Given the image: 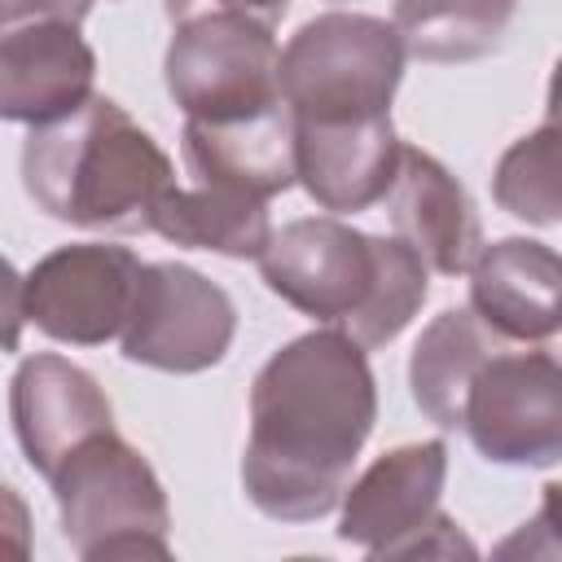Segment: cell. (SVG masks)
I'll use <instances>...</instances> for the list:
<instances>
[{"label":"cell","instance_id":"16","mask_svg":"<svg viewBox=\"0 0 562 562\" xmlns=\"http://www.w3.org/2000/svg\"><path fill=\"white\" fill-rule=\"evenodd\" d=\"M184 167L198 184L272 202L294 184V123L285 101L241 119H184Z\"/></svg>","mask_w":562,"mask_h":562},{"label":"cell","instance_id":"21","mask_svg":"<svg viewBox=\"0 0 562 562\" xmlns=\"http://www.w3.org/2000/svg\"><path fill=\"white\" fill-rule=\"evenodd\" d=\"M162 4H167L171 22H184L198 13H241V18H255L263 26H277L281 13L290 9V0H162Z\"/></svg>","mask_w":562,"mask_h":562},{"label":"cell","instance_id":"17","mask_svg":"<svg viewBox=\"0 0 562 562\" xmlns=\"http://www.w3.org/2000/svg\"><path fill=\"white\" fill-rule=\"evenodd\" d=\"M496 347H505V338H496L470 307H448L422 329L408 360V386L439 430H461L465 386Z\"/></svg>","mask_w":562,"mask_h":562},{"label":"cell","instance_id":"20","mask_svg":"<svg viewBox=\"0 0 562 562\" xmlns=\"http://www.w3.org/2000/svg\"><path fill=\"white\" fill-rule=\"evenodd\" d=\"M492 193L509 215L527 224H540V228L558 224L562 193H558V123L553 119H544L536 132H527L501 154Z\"/></svg>","mask_w":562,"mask_h":562},{"label":"cell","instance_id":"22","mask_svg":"<svg viewBox=\"0 0 562 562\" xmlns=\"http://www.w3.org/2000/svg\"><path fill=\"white\" fill-rule=\"evenodd\" d=\"M26 277L0 255V351H18L22 325H26V303H22Z\"/></svg>","mask_w":562,"mask_h":562},{"label":"cell","instance_id":"18","mask_svg":"<svg viewBox=\"0 0 562 562\" xmlns=\"http://www.w3.org/2000/svg\"><path fill=\"white\" fill-rule=\"evenodd\" d=\"M149 233L228 259H259L272 237V220H268V202L259 198H241L211 184L198 189L171 184L149 215Z\"/></svg>","mask_w":562,"mask_h":562},{"label":"cell","instance_id":"10","mask_svg":"<svg viewBox=\"0 0 562 562\" xmlns=\"http://www.w3.org/2000/svg\"><path fill=\"white\" fill-rule=\"evenodd\" d=\"M140 268L145 263L127 246H57L26 272V321L57 342L101 347L123 334Z\"/></svg>","mask_w":562,"mask_h":562},{"label":"cell","instance_id":"23","mask_svg":"<svg viewBox=\"0 0 562 562\" xmlns=\"http://www.w3.org/2000/svg\"><path fill=\"white\" fill-rule=\"evenodd\" d=\"M31 549H35V540H31V509H26V501L9 483H0V553L31 558Z\"/></svg>","mask_w":562,"mask_h":562},{"label":"cell","instance_id":"2","mask_svg":"<svg viewBox=\"0 0 562 562\" xmlns=\"http://www.w3.org/2000/svg\"><path fill=\"white\" fill-rule=\"evenodd\" d=\"M255 263L277 299L347 334L364 351L400 338L430 290V268L413 246L400 237L360 233L334 215L272 228Z\"/></svg>","mask_w":562,"mask_h":562},{"label":"cell","instance_id":"7","mask_svg":"<svg viewBox=\"0 0 562 562\" xmlns=\"http://www.w3.org/2000/svg\"><path fill=\"white\" fill-rule=\"evenodd\" d=\"M281 44L272 26L241 13H198L176 22L162 79L184 119L220 123L281 105Z\"/></svg>","mask_w":562,"mask_h":562},{"label":"cell","instance_id":"13","mask_svg":"<svg viewBox=\"0 0 562 562\" xmlns=\"http://www.w3.org/2000/svg\"><path fill=\"white\" fill-rule=\"evenodd\" d=\"M400 145L391 114L356 123H294V180L321 211L356 215L386 198Z\"/></svg>","mask_w":562,"mask_h":562},{"label":"cell","instance_id":"11","mask_svg":"<svg viewBox=\"0 0 562 562\" xmlns=\"http://www.w3.org/2000/svg\"><path fill=\"white\" fill-rule=\"evenodd\" d=\"M97 83V53L79 22L26 18L0 26V123H57L75 114Z\"/></svg>","mask_w":562,"mask_h":562},{"label":"cell","instance_id":"19","mask_svg":"<svg viewBox=\"0 0 562 562\" xmlns=\"http://www.w3.org/2000/svg\"><path fill=\"white\" fill-rule=\"evenodd\" d=\"M518 0H395V35L417 61H474L501 48Z\"/></svg>","mask_w":562,"mask_h":562},{"label":"cell","instance_id":"6","mask_svg":"<svg viewBox=\"0 0 562 562\" xmlns=\"http://www.w3.org/2000/svg\"><path fill=\"white\" fill-rule=\"evenodd\" d=\"M448 479V443L417 439L382 452L338 505V540L364 549L369 558H452L474 553L448 514H439Z\"/></svg>","mask_w":562,"mask_h":562},{"label":"cell","instance_id":"25","mask_svg":"<svg viewBox=\"0 0 562 562\" xmlns=\"http://www.w3.org/2000/svg\"><path fill=\"white\" fill-rule=\"evenodd\" d=\"M334 4H342V0H334Z\"/></svg>","mask_w":562,"mask_h":562},{"label":"cell","instance_id":"3","mask_svg":"<svg viewBox=\"0 0 562 562\" xmlns=\"http://www.w3.org/2000/svg\"><path fill=\"white\" fill-rule=\"evenodd\" d=\"M22 184L26 198L61 224L149 233V215L176 184V167L119 101L92 92L75 114L31 127Z\"/></svg>","mask_w":562,"mask_h":562},{"label":"cell","instance_id":"14","mask_svg":"<svg viewBox=\"0 0 562 562\" xmlns=\"http://www.w3.org/2000/svg\"><path fill=\"white\" fill-rule=\"evenodd\" d=\"M382 202H391L395 237L413 246L430 272L457 277L474 263L483 246V224L470 193L439 158L417 145H400V167Z\"/></svg>","mask_w":562,"mask_h":562},{"label":"cell","instance_id":"15","mask_svg":"<svg viewBox=\"0 0 562 562\" xmlns=\"http://www.w3.org/2000/svg\"><path fill=\"white\" fill-rule=\"evenodd\" d=\"M470 272V312L505 342H544L562 325L558 250L531 237H501L479 246Z\"/></svg>","mask_w":562,"mask_h":562},{"label":"cell","instance_id":"1","mask_svg":"<svg viewBox=\"0 0 562 562\" xmlns=\"http://www.w3.org/2000/svg\"><path fill=\"white\" fill-rule=\"evenodd\" d=\"M378 422V382L360 342L312 329L277 347L250 382L241 487L277 522L338 509L351 465Z\"/></svg>","mask_w":562,"mask_h":562},{"label":"cell","instance_id":"9","mask_svg":"<svg viewBox=\"0 0 562 562\" xmlns=\"http://www.w3.org/2000/svg\"><path fill=\"white\" fill-rule=\"evenodd\" d=\"M237 334V307L189 263H145L119 347L132 364L158 373H202L220 364Z\"/></svg>","mask_w":562,"mask_h":562},{"label":"cell","instance_id":"4","mask_svg":"<svg viewBox=\"0 0 562 562\" xmlns=\"http://www.w3.org/2000/svg\"><path fill=\"white\" fill-rule=\"evenodd\" d=\"M61 514V536L83 562L101 558H167L171 505L154 465L119 435L101 430L75 443L48 479Z\"/></svg>","mask_w":562,"mask_h":562},{"label":"cell","instance_id":"12","mask_svg":"<svg viewBox=\"0 0 562 562\" xmlns=\"http://www.w3.org/2000/svg\"><path fill=\"white\" fill-rule=\"evenodd\" d=\"M9 417L31 470L48 483L61 457L88 435L114 430V408L97 378L66 356H26L9 382Z\"/></svg>","mask_w":562,"mask_h":562},{"label":"cell","instance_id":"24","mask_svg":"<svg viewBox=\"0 0 562 562\" xmlns=\"http://www.w3.org/2000/svg\"><path fill=\"white\" fill-rule=\"evenodd\" d=\"M66 4H75V9H79V13H83V18H88V9H92V4H97V0H66Z\"/></svg>","mask_w":562,"mask_h":562},{"label":"cell","instance_id":"5","mask_svg":"<svg viewBox=\"0 0 562 562\" xmlns=\"http://www.w3.org/2000/svg\"><path fill=\"white\" fill-rule=\"evenodd\" d=\"M404 44L373 13H321L303 22L277 61V88L294 123H356L391 114Z\"/></svg>","mask_w":562,"mask_h":562},{"label":"cell","instance_id":"8","mask_svg":"<svg viewBox=\"0 0 562 562\" xmlns=\"http://www.w3.org/2000/svg\"><path fill=\"white\" fill-rule=\"evenodd\" d=\"M461 430L496 465L549 470L562 461V369L553 351L496 347L470 378Z\"/></svg>","mask_w":562,"mask_h":562}]
</instances>
